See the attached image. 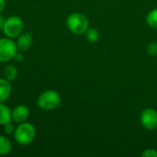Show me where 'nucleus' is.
Returning a JSON list of instances; mask_svg holds the SVG:
<instances>
[{"label":"nucleus","instance_id":"obj_1","mask_svg":"<svg viewBox=\"0 0 157 157\" xmlns=\"http://www.w3.org/2000/svg\"><path fill=\"white\" fill-rule=\"evenodd\" d=\"M36 137V129L30 122H21L16 127L14 132L15 141L20 145L30 144Z\"/></svg>","mask_w":157,"mask_h":157},{"label":"nucleus","instance_id":"obj_2","mask_svg":"<svg viewBox=\"0 0 157 157\" xmlns=\"http://www.w3.org/2000/svg\"><path fill=\"white\" fill-rule=\"evenodd\" d=\"M66 26L74 34L81 35L85 34L86 29L89 28V20L84 14L74 12L67 17Z\"/></svg>","mask_w":157,"mask_h":157},{"label":"nucleus","instance_id":"obj_3","mask_svg":"<svg viewBox=\"0 0 157 157\" xmlns=\"http://www.w3.org/2000/svg\"><path fill=\"white\" fill-rule=\"evenodd\" d=\"M61 103V97L55 90H46L42 92L38 99L37 105L43 110H52L59 107Z\"/></svg>","mask_w":157,"mask_h":157},{"label":"nucleus","instance_id":"obj_4","mask_svg":"<svg viewBox=\"0 0 157 157\" xmlns=\"http://www.w3.org/2000/svg\"><path fill=\"white\" fill-rule=\"evenodd\" d=\"M23 28H24V23L21 17L17 16H11L6 19L2 30L6 37L14 39L18 37L22 33Z\"/></svg>","mask_w":157,"mask_h":157},{"label":"nucleus","instance_id":"obj_5","mask_svg":"<svg viewBox=\"0 0 157 157\" xmlns=\"http://www.w3.org/2000/svg\"><path fill=\"white\" fill-rule=\"evenodd\" d=\"M17 43L10 38H0V62L6 63L12 59L17 52Z\"/></svg>","mask_w":157,"mask_h":157},{"label":"nucleus","instance_id":"obj_6","mask_svg":"<svg viewBox=\"0 0 157 157\" xmlns=\"http://www.w3.org/2000/svg\"><path fill=\"white\" fill-rule=\"evenodd\" d=\"M140 121L142 125L149 131L157 128V111L154 109H145L141 112Z\"/></svg>","mask_w":157,"mask_h":157},{"label":"nucleus","instance_id":"obj_7","mask_svg":"<svg viewBox=\"0 0 157 157\" xmlns=\"http://www.w3.org/2000/svg\"><path fill=\"white\" fill-rule=\"evenodd\" d=\"M29 116V109L25 105H17L11 110L12 121L21 123L26 121Z\"/></svg>","mask_w":157,"mask_h":157},{"label":"nucleus","instance_id":"obj_8","mask_svg":"<svg viewBox=\"0 0 157 157\" xmlns=\"http://www.w3.org/2000/svg\"><path fill=\"white\" fill-rule=\"evenodd\" d=\"M32 35L29 32H24L21 33L18 37H17V46L18 51L21 52H25L27 50H29L32 44Z\"/></svg>","mask_w":157,"mask_h":157},{"label":"nucleus","instance_id":"obj_9","mask_svg":"<svg viewBox=\"0 0 157 157\" xmlns=\"http://www.w3.org/2000/svg\"><path fill=\"white\" fill-rule=\"evenodd\" d=\"M11 90L12 86L10 81H8L5 77L0 78V102H5L9 98L11 95Z\"/></svg>","mask_w":157,"mask_h":157},{"label":"nucleus","instance_id":"obj_10","mask_svg":"<svg viewBox=\"0 0 157 157\" xmlns=\"http://www.w3.org/2000/svg\"><path fill=\"white\" fill-rule=\"evenodd\" d=\"M12 121L11 110L10 109L4 104V102H0V125H5L8 122Z\"/></svg>","mask_w":157,"mask_h":157},{"label":"nucleus","instance_id":"obj_11","mask_svg":"<svg viewBox=\"0 0 157 157\" xmlns=\"http://www.w3.org/2000/svg\"><path fill=\"white\" fill-rule=\"evenodd\" d=\"M12 150L10 140L4 135H0V155H6Z\"/></svg>","mask_w":157,"mask_h":157},{"label":"nucleus","instance_id":"obj_12","mask_svg":"<svg viewBox=\"0 0 157 157\" xmlns=\"http://www.w3.org/2000/svg\"><path fill=\"white\" fill-rule=\"evenodd\" d=\"M4 76L6 79H7L8 81H13L17 78V68L13 65V64H7L5 69H4Z\"/></svg>","mask_w":157,"mask_h":157},{"label":"nucleus","instance_id":"obj_13","mask_svg":"<svg viewBox=\"0 0 157 157\" xmlns=\"http://www.w3.org/2000/svg\"><path fill=\"white\" fill-rule=\"evenodd\" d=\"M86 38L88 42L90 43H95L99 40V32L97 29L94 28H88L86 31L85 32Z\"/></svg>","mask_w":157,"mask_h":157},{"label":"nucleus","instance_id":"obj_14","mask_svg":"<svg viewBox=\"0 0 157 157\" xmlns=\"http://www.w3.org/2000/svg\"><path fill=\"white\" fill-rule=\"evenodd\" d=\"M146 22L150 27L157 29V7L154 8L147 14Z\"/></svg>","mask_w":157,"mask_h":157},{"label":"nucleus","instance_id":"obj_15","mask_svg":"<svg viewBox=\"0 0 157 157\" xmlns=\"http://www.w3.org/2000/svg\"><path fill=\"white\" fill-rule=\"evenodd\" d=\"M146 51L147 53L150 55H157V41H152L150 43H148L147 47H146Z\"/></svg>","mask_w":157,"mask_h":157},{"label":"nucleus","instance_id":"obj_16","mask_svg":"<svg viewBox=\"0 0 157 157\" xmlns=\"http://www.w3.org/2000/svg\"><path fill=\"white\" fill-rule=\"evenodd\" d=\"M15 129H16V127H15L11 122H8V123H6V124L4 125V132H5V133L7 134V135L14 134Z\"/></svg>","mask_w":157,"mask_h":157},{"label":"nucleus","instance_id":"obj_17","mask_svg":"<svg viewBox=\"0 0 157 157\" xmlns=\"http://www.w3.org/2000/svg\"><path fill=\"white\" fill-rule=\"evenodd\" d=\"M142 156L144 157H157V151L155 149L150 148V149H146L143 154Z\"/></svg>","mask_w":157,"mask_h":157},{"label":"nucleus","instance_id":"obj_18","mask_svg":"<svg viewBox=\"0 0 157 157\" xmlns=\"http://www.w3.org/2000/svg\"><path fill=\"white\" fill-rule=\"evenodd\" d=\"M14 60L16 62H21L23 60V55L20 53V52H17L16 55L14 56Z\"/></svg>","mask_w":157,"mask_h":157},{"label":"nucleus","instance_id":"obj_19","mask_svg":"<svg viewBox=\"0 0 157 157\" xmlns=\"http://www.w3.org/2000/svg\"><path fill=\"white\" fill-rule=\"evenodd\" d=\"M6 19V18H5V17L3 15H1V13H0V29H3V27L5 25Z\"/></svg>","mask_w":157,"mask_h":157},{"label":"nucleus","instance_id":"obj_20","mask_svg":"<svg viewBox=\"0 0 157 157\" xmlns=\"http://www.w3.org/2000/svg\"><path fill=\"white\" fill-rule=\"evenodd\" d=\"M6 6V1L5 0H0V13L4 10Z\"/></svg>","mask_w":157,"mask_h":157}]
</instances>
